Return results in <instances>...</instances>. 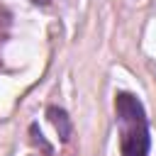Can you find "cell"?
<instances>
[{
  "instance_id": "obj_3",
  "label": "cell",
  "mask_w": 156,
  "mask_h": 156,
  "mask_svg": "<svg viewBox=\"0 0 156 156\" xmlns=\"http://www.w3.org/2000/svg\"><path fill=\"white\" fill-rule=\"evenodd\" d=\"M32 2H34V5H49L51 0H32Z\"/></svg>"
},
{
  "instance_id": "obj_2",
  "label": "cell",
  "mask_w": 156,
  "mask_h": 156,
  "mask_svg": "<svg viewBox=\"0 0 156 156\" xmlns=\"http://www.w3.org/2000/svg\"><path fill=\"white\" fill-rule=\"evenodd\" d=\"M46 115H49L51 124L56 127V132H58L61 141H68V139H71V134H73V127H71V119H68L66 110H61V107H49V110H46Z\"/></svg>"
},
{
  "instance_id": "obj_1",
  "label": "cell",
  "mask_w": 156,
  "mask_h": 156,
  "mask_svg": "<svg viewBox=\"0 0 156 156\" xmlns=\"http://www.w3.org/2000/svg\"><path fill=\"white\" fill-rule=\"evenodd\" d=\"M115 115L119 122V154L122 156H149L151 134L144 105L132 93L115 95Z\"/></svg>"
}]
</instances>
